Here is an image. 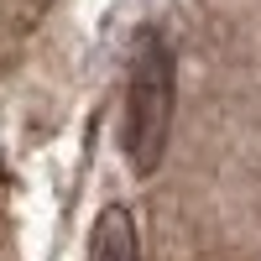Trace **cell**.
I'll return each mask as SVG.
<instances>
[{
  "label": "cell",
  "instance_id": "1",
  "mask_svg": "<svg viewBox=\"0 0 261 261\" xmlns=\"http://www.w3.org/2000/svg\"><path fill=\"white\" fill-rule=\"evenodd\" d=\"M172 47L162 32H141L130 47V73H125V120H120V151L130 157V172L146 178L162 162L167 146V125H172Z\"/></svg>",
  "mask_w": 261,
  "mask_h": 261
},
{
  "label": "cell",
  "instance_id": "2",
  "mask_svg": "<svg viewBox=\"0 0 261 261\" xmlns=\"http://www.w3.org/2000/svg\"><path fill=\"white\" fill-rule=\"evenodd\" d=\"M89 261H141L136 256V230H130L125 209H99L94 235H89Z\"/></svg>",
  "mask_w": 261,
  "mask_h": 261
}]
</instances>
